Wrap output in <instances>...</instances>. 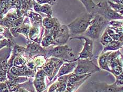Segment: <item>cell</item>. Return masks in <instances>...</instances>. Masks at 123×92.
<instances>
[{
	"label": "cell",
	"mask_w": 123,
	"mask_h": 92,
	"mask_svg": "<svg viewBox=\"0 0 123 92\" xmlns=\"http://www.w3.org/2000/svg\"><path fill=\"white\" fill-rule=\"evenodd\" d=\"M45 77L35 79L33 81V85L34 86L37 92H42L46 89V84L45 83Z\"/></svg>",
	"instance_id": "cell-25"
},
{
	"label": "cell",
	"mask_w": 123,
	"mask_h": 92,
	"mask_svg": "<svg viewBox=\"0 0 123 92\" xmlns=\"http://www.w3.org/2000/svg\"><path fill=\"white\" fill-rule=\"evenodd\" d=\"M123 46V42L119 41H113L111 43H109L108 45L104 47L103 49V53L108 52V51H117L121 49Z\"/></svg>",
	"instance_id": "cell-21"
},
{
	"label": "cell",
	"mask_w": 123,
	"mask_h": 92,
	"mask_svg": "<svg viewBox=\"0 0 123 92\" xmlns=\"http://www.w3.org/2000/svg\"><path fill=\"white\" fill-rule=\"evenodd\" d=\"M116 81L115 83L117 85H123V74H121L116 77Z\"/></svg>",
	"instance_id": "cell-35"
},
{
	"label": "cell",
	"mask_w": 123,
	"mask_h": 92,
	"mask_svg": "<svg viewBox=\"0 0 123 92\" xmlns=\"http://www.w3.org/2000/svg\"><path fill=\"white\" fill-rule=\"evenodd\" d=\"M108 1L114 2L115 3L123 5V0H108Z\"/></svg>",
	"instance_id": "cell-36"
},
{
	"label": "cell",
	"mask_w": 123,
	"mask_h": 92,
	"mask_svg": "<svg viewBox=\"0 0 123 92\" xmlns=\"http://www.w3.org/2000/svg\"><path fill=\"white\" fill-rule=\"evenodd\" d=\"M31 26V22L29 18L27 17H25L23 23L21 26L18 27L11 28L10 31L11 34H12L13 37L14 38L18 37V35L21 34L23 35L26 37L27 40L30 41L29 38V34Z\"/></svg>",
	"instance_id": "cell-12"
},
{
	"label": "cell",
	"mask_w": 123,
	"mask_h": 92,
	"mask_svg": "<svg viewBox=\"0 0 123 92\" xmlns=\"http://www.w3.org/2000/svg\"><path fill=\"white\" fill-rule=\"evenodd\" d=\"M18 92V91H15V92Z\"/></svg>",
	"instance_id": "cell-37"
},
{
	"label": "cell",
	"mask_w": 123,
	"mask_h": 92,
	"mask_svg": "<svg viewBox=\"0 0 123 92\" xmlns=\"http://www.w3.org/2000/svg\"><path fill=\"white\" fill-rule=\"evenodd\" d=\"M109 22L102 16L95 14L84 34L93 40L99 39L103 34V32L108 26Z\"/></svg>",
	"instance_id": "cell-2"
},
{
	"label": "cell",
	"mask_w": 123,
	"mask_h": 92,
	"mask_svg": "<svg viewBox=\"0 0 123 92\" xmlns=\"http://www.w3.org/2000/svg\"><path fill=\"white\" fill-rule=\"evenodd\" d=\"M25 17L29 18L31 25L33 26H42L43 18L39 13L35 12V11L30 10L27 12L24 15Z\"/></svg>",
	"instance_id": "cell-17"
},
{
	"label": "cell",
	"mask_w": 123,
	"mask_h": 92,
	"mask_svg": "<svg viewBox=\"0 0 123 92\" xmlns=\"http://www.w3.org/2000/svg\"><path fill=\"white\" fill-rule=\"evenodd\" d=\"M41 46L44 48H47L51 45H55V43L51 35L49 34H44L41 41Z\"/></svg>",
	"instance_id": "cell-26"
},
{
	"label": "cell",
	"mask_w": 123,
	"mask_h": 92,
	"mask_svg": "<svg viewBox=\"0 0 123 92\" xmlns=\"http://www.w3.org/2000/svg\"><path fill=\"white\" fill-rule=\"evenodd\" d=\"M0 92H10L5 82H0Z\"/></svg>",
	"instance_id": "cell-33"
},
{
	"label": "cell",
	"mask_w": 123,
	"mask_h": 92,
	"mask_svg": "<svg viewBox=\"0 0 123 92\" xmlns=\"http://www.w3.org/2000/svg\"><path fill=\"white\" fill-rule=\"evenodd\" d=\"M79 1L85 6L87 13L95 14L97 5L95 3L93 0H79Z\"/></svg>",
	"instance_id": "cell-22"
},
{
	"label": "cell",
	"mask_w": 123,
	"mask_h": 92,
	"mask_svg": "<svg viewBox=\"0 0 123 92\" xmlns=\"http://www.w3.org/2000/svg\"><path fill=\"white\" fill-rule=\"evenodd\" d=\"M12 51V47H5L0 50V82L7 80V62Z\"/></svg>",
	"instance_id": "cell-7"
},
{
	"label": "cell",
	"mask_w": 123,
	"mask_h": 92,
	"mask_svg": "<svg viewBox=\"0 0 123 92\" xmlns=\"http://www.w3.org/2000/svg\"><path fill=\"white\" fill-rule=\"evenodd\" d=\"M84 40L85 41L82 51L79 54L78 59H89L92 60L94 57L93 51V41L91 38L85 36H76L70 37L69 40Z\"/></svg>",
	"instance_id": "cell-9"
},
{
	"label": "cell",
	"mask_w": 123,
	"mask_h": 92,
	"mask_svg": "<svg viewBox=\"0 0 123 92\" xmlns=\"http://www.w3.org/2000/svg\"><path fill=\"white\" fill-rule=\"evenodd\" d=\"M100 43H101L103 46H105L108 44L111 43V42H112L113 40L111 38L110 35L108 34V33L107 32V31L106 30H105L104 32L103 33V34L102 35L101 37H100Z\"/></svg>",
	"instance_id": "cell-29"
},
{
	"label": "cell",
	"mask_w": 123,
	"mask_h": 92,
	"mask_svg": "<svg viewBox=\"0 0 123 92\" xmlns=\"http://www.w3.org/2000/svg\"><path fill=\"white\" fill-rule=\"evenodd\" d=\"M56 18L46 16L43 18L42 21V25L44 29L46 30H51L54 26Z\"/></svg>",
	"instance_id": "cell-27"
},
{
	"label": "cell",
	"mask_w": 123,
	"mask_h": 92,
	"mask_svg": "<svg viewBox=\"0 0 123 92\" xmlns=\"http://www.w3.org/2000/svg\"><path fill=\"white\" fill-rule=\"evenodd\" d=\"M37 3L40 4H49L50 5H53L56 2V0H35Z\"/></svg>",
	"instance_id": "cell-32"
},
{
	"label": "cell",
	"mask_w": 123,
	"mask_h": 92,
	"mask_svg": "<svg viewBox=\"0 0 123 92\" xmlns=\"http://www.w3.org/2000/svg\"><path fill=\"white\" fill-rule=\"evenodd\" d=\"M77 64V61L72 62H64L60 67L57 76L54 78V80L57 77H60L66 74H69L74 71Z\"/></svg>",
	"instance_id": "cell-16"
},
{
	"label": "cell",
	"mask_w": 123,
	"mask_h": 92,
	"mask_svg": "<svg viewBox=\"0 0 123 92\" xmlns=\"http://www.w3.org/2000/svg\"><path fill=\"white\" fill-rule=\"evenodd\" d=\"M33 10L37 13H42L45 14L47 16H52L53 11L51 5L49 4H44L41 5L37 3L35 1L33 4Z\"/></svg>",
	"instance_id": "cell-19"
},
{
	"label": "cell",
	"mask_w": 123,
	"mask_h": 92,
	"mask_svg": "<svg viewBox=\"0 0 123 92\" xmlns=\"http://www.w3.org/2000/svg\"><path fill=\"white\" fill-rule=\"evenodd\" d=\"M47 60V58L45 55H36L27 61L26 66L28 68L33 71L35 73V71L37 69L43 67L44 65L46 62Z\"/></svg>",
	"instance_id": "cell-14"
},
{
	"label": "cell",
	"mask_w": 123,
	"mask_h": 92,
	"mask_svg": "<svg viewBox=\"0 0 123 92\" xmlns=\"http://www.w3.org/2000/svg\"><path fill=\"white\" fill-rule=\"evenodd\" d=\"M122 49H123V47H122ZM122 54H123V53H122Z\"/></svg>",
	"instance_id": "cell-38"
},
{
	"label": "cell",
	"mask_w": 123,
	"mask_h": 92,
	"mask_svg": "<svg viewBox=\"0 0 123 92\" xmlns=\"http://www.w3.org/2000/svg\"><path fill=\"white\" fill-rule=\"evenodd\" d=\"M100 68L89 59H78L77 64L73 73L79 75L92 74L100 72Z\"/></svg>",
	"instance_id": "cell-6"
},
{
	"label": "cell",
	"mask_w": 123,
	"mask_h": 92,
	"mask_svg": "<svg viewBox=\"0 0 123 92\" xmlns=\"http://www.w3.org/2000/svg\"><path fill=\"white\" fill-rule=\"evenodd\" d=\"M15 44H16L15 43V42H13L10 40H7V39L5 38H2V40H0V50L3 49L5 47H13Z\"/></svg>",
	"instance_id": "cell-31"
},
{
	"label": "cell",
	"mask_w": 123,
	"mask_h": 92,
	"mask_svg": "<svg viewBox=\"0 0 123 92\" xmlns=\"http://www.w3.org/2000/svg\"><path fill=\"white\" fill-rule=\"evenodd\" d=\"M71 37L68 25H61L54 38L55 46L65 45Z\"/></svg>",
	"instance_id": "cell-13"
},
{
	"label": "cell",
	"mask_w": 123,
	"mask_h": 92,
	"mask_svg": "<svg viewBox=\"0 0 123 92\" xmlns=\"http://www.w3.org/2000/svg\"><path fill=\"white\" fill-rule=\"evenodd\" d=\"M46 57H56L64 62H72L77 61L78 57L74 54L73 49L67 45H57L55 47H47Z\"/></svg>",
	"instance_id": "cell-3"
},
{
	"label": "cell",
	"mask_w": 123,
	"mask_h": 92,
	"mask_svg": "<svg viewBox=\"0 0 123 92\" xmlns=\"http://www.w3.org/2000/svg\"><path fill=\"white\" fill-rule=\"evenodd\" d=\"M21 4V11L24 15L27 12L33 9V4L35 0H19Z\"/></svg>",
	"instance_id": "cell-24"
},
{
	"label": "cell",
	"mask_w": 123,
	"mask_h": 92,
	"mask_svg": "<svg viewBox=\"0 0 123 92\" xmlns=\"http://www.w3.org/2000/svg\"><path fill=\"white\" fill-rule=\"evenodd\" d=\"M27 60L24 56L22 54L18 55L13 61V66L21 68H25L27 67L26 66Z\"/></svg>",
	"instance_id": "cell-23"
},
{
	"label": "cell",
	"mask_w": 123,
	"mask_h": 92,
	"mask_svg": "<svg viewBox=\"0 0 123 92\" xmlns=\"http://www.w3.org/2000/svg\"><path fill=\"white\" fill-rule=\"evenodd\" d=\"M107 63L111 73L116 77L123 71V54L119 50L111 52L107 57Z\"/></svg>",
	"instance_id": "cell-4"
},
{
	"label": "cell",
	"mask_w": 123,
	"mask_h": 92,
	"mask_svg": "<svg viewBox=\"0 0 123 92\" xmlns=\"http://www.w3.org/2000/svg\"><path fill=\"white\" fill-rule=\"evenodd\" d=\"M45 32L43 26H33L30 27L29 38L31 41L41 44Z\"/></svg>",
	"instance_id": "cell-15"
},
{
	"label": "cell",
	"mask_w": 123,
	"mask_h": 92,
	"mask_svg": "<svg viewBox=\"0 0 123 92\" xmlns=\"http://www.w3.org/2000/svg\"><path fill=\"white\" fill-rule=\"evenodd\" d=\"M15 0H0V18H3L9 11L14 9Z\"/></svg>",
	"instance_id": "cell-18"
},
{
	"label": "cell",
	"mask_w": 123,
	"mask_h": 92,
	"mask_svg": "<svg viewBox=\"0 0 123 92\" xmlns=\"http://www.w3.org/2000/svg\"><path fill=\"white\" fill-rule=\"evenodd\" d=\"M107 3L109 4V5H110V6L115 11H116V12L119 13V14L123 15V5L115 3L110 1H108Z\"/></svg>",
	"instance_id": "cell-30"
},
{
	"label": "cell",
	"mask_w": 123,
	"mask_h": 92,
	"mask_svg": "<svg viewBox=\"0 0 123 92\" xmlns=\"http://www.w3.org/2000/svg\"><path fill=\"white\" fill-rule=\"evenodd\" d=\"M94 14L89 13H84L71 23L68 25L71 37L77 35L84 34L88 29L91 22L94 18Z\"/></svg>",
	"instance_id": "cell-1"
},
{
	"label": "cell",
	"mask_w": 123,
	"mask_h": 92,
	"mask_svg": "<svg viewBox=\"0 0 123 92\" xmlns=\"http://www.w3.org/2000/svg\"><path fill=\"white\" fill-rule=\"evenodd\" d=\"M96 13L102 16L106 20L110 22L116 19L123 20V15L115 11L108 4L107 1L100 2L97 4Z\"/></svg>",
	"instance_id": "cell-5"
},
{
	"label": "cell",
	"mask_w": 123,
	"mask_h": 92,
	"mask_svg": "<svg viewBox=\"0 0 123 92\" xmlns=\"http://www.w3.org/2000/svg\"><path fill=\"white\" fill-rule=\"evenodd\" d=\"M46 76H47V74L43 69H41L40 70H39L37 72V73L36 74V75H35V79H40V78L45 77Z\"/></svg>",
	"instance_id": "cell-34"
},
{
	"label": "cell",
	"mask_w": 123,
	"mask_h": 92,
	"mask_svg": "<svg viewBox=\"0 0 123 92\" xmlns=\"http://www.w3.org/2000/svg\"><path fill=\"white\" fill-rule=\"evenodd\" d=\"M47 53V49L44 48L41 44L33 41H30L25 47V49L22 54L27 60H29L34 56L37 55H45Z\"/></svg>",
	"instance_id": "cell-10"
},
{
	"label": "cell",
	"mask_w": 123,
	"mask_h": 92,
	"mask_svg": "<svg viewBox=\"0 0 123 92\" xmlns=\"http://www.w3.org/2000/svg\"><path fill=\"white\" fill-rule=\"evenodd\" d=\"M0 34L2 35L4 38L7 39V40L15 42L14 40V37L11 34L10 29L7 27L0 25Z\"/></svg>",
	"instance_id": "cell-28"
},
{
	"label": "cell",
	"mask_w": 123,
	"mask_h": 92,
	"mask_svg": "<svg viewBox=\"0 0 123 92\" xmlns=\"http://www.w3.org/2000/svg\"><path fill=\"white\" fill-rule=\"evenodd\" d=\"M64 62L63 61L56 57L47 58L42 69L45 72L49 80H52L56 76Z\"/></svg>",
	"instance_id": "cell-8"
},
{
	"label": "cell",
	"mask_w": 123,
	"mask_h": 92,
	"mask_svg": "<svg viewBox=\"0 0 123 92\" xmlns=\"http://www.w3.org/2000/svg\"><path fill=\"white\" fill-rule=\"evenodd\" d=\"M112 51H108L103 53L100 54V55L98 57V62L99 66V68L100 69H104L105 71H107L111 73V71L109 67L108 63H107V57L111 53Z\"/></svg>",
	"instance_id": "cell-20"
},
{
	"label": "cell",
	"mask_w": 123,
	"mask_h": 92,
	"mask_svg": "<svg viewBox=\"0 0 123 92\" xmlns=\"http://www.w3.org/2000/svg\"><path fill=\"white\" fill-rule=\"evenodd\" d=\"M92 92H123V86L117 85L115 83L108 85L103 82H92Z\"/></svg>",
	"instance_id": "cell-11"
}]
</instances>
